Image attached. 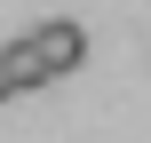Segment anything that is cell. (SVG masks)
Instances as JSON below:
<instances>
[{
    "label": "cell",
    "instance_id": "cell-1",
    "mask_svg": "<svg viewBox=\"0 0 151 143\" xmlns=\"http://www.w3.org/2000/svg\"><path fill=\"white\" fill-rule=\"evenodd\" d=\"M88 64V32L72 24V16H48V24H32L16 48H0V72H8V96H24V88H48V80H64V72H80Z\"/></svg>",
    "mask_w": 151,
    "mask_h": 143
},
{
    "label": "cell",
    "instance_id": "cell-2",
    "mask_svg": "<svg viewBox=\"0 0 151 143\" xmlns=\"http://www.w3.org/2000/svg\"><path fill=\"white\" fill-rule=\"evenodd\" d=\"M0 103H8V72H0Z\"/></svg>",
    "mask_w": 151,
    "mask_h": 143
}]
</instances>
